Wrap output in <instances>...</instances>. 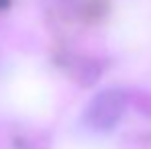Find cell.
Masks as SVG:
<instances>
[{"label": "cell", "mask_w": 151, "mask_h": 149, "mask_svg": "<svg viewBox=\"0 0 151 149\" xmlns=\"http://www.w3.org/2000/svg\"><path fill=\"white\" fill-rule=\"evenodd\" d=\"M37 149H39V147H37Z\"/></svg>", "instance_id": "obj_2"}, {"label": "cell", "mask_w": 151, "mask_h": 149, "mask_svg": "<svg viewBox=\"0 0 151 149\" xmlns=\"http://www.w3.org/2000/svg\"><path fill=\"white\" fill-rule=\"evenodd\" d=\"M129 104V94L121 88H106L88 102L82 112V123L90 131L106 133L121 123Z\"/></svg>", "instance_id": "obj_1"}]
</instances>
